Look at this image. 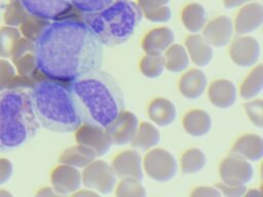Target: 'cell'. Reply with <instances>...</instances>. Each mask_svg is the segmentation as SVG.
I'll return each instance as SVG.
<instances>
[{
	"mask_svg": "<svg viewBox=\"0 0 263 197\" xmlns=\"http://www.w3.org/2000/svg\"><path fill=\"white\" fill-rule=\"evenodd\" d=\"M69 89L83 123L106 128L124 110L121 87L101 69L70 81Z\"/></svg>",
	"mask_w": 263,
	"mask_h": 197,
	"instance_id": "2",
	"label": "cell"
},
{
	"mask_svg": "<svg viewBox=\"0 0 263 197\" xmlns=\"http://www.w3.org/2000/svg\"><path fill=\"white\" fill-rule=\"evenodd\" d=\"M185 48L189 58L197 67H204L213 58V46L202 37V35L191 34L185 40Z\"/></svg>",
	"mask_w": 263,
	"mask_h": 197,
	"instance_id": "19",
	"label": "cell"
},
{
	"mask_svg": "<svg viewBox=\"0 0 263 197\" xmlns=\"http://www.w3.org/2000/svg\"><path fill=\"white\" fill-rule=\"evenodd\" d=\"M115 195L117 197H145L146 191L141 181L130 178L121 179L116 187Z\"/></svg>",
	"mask_w": 263,
	"mask_h": 197,
	"instance_id": "31",
	"label": "cell"
},
{
	"mask_svg": "<svg viewBox=\"0 0 263 197\" xmlns=\"http://www.w3.org/2000/svg\"><path fill=\"white\" fill-rule=\"evenodd\" d=\"M77 130V142L91 149L97 157L105 155L113 145L105 128L90 124H80Z\"/></svg>",
	"mask_w": 263,
	"mask_h": 197,
	"instance_id": "12",
	"label": "cell"
},
{
	"mask_svg": "<svg viewBox=\"0 0 263 197\" xmlns=\"http://www.w3.org/2000/svg\"><path fill=\"white\" fill-rule=\"evenodd\" d=\"M229 55L234 64L239 67L254 66L260 56V45L256 38L240 35L229 46Z\"/></svg>",
	"mask_w": 263,
	"mask_h": 197,
	"instance_id": "10",
	"label": "cell"
},
{
	"mask_svg": "<svg viewBox=\"0 0 263 197\" xmlns=\"http://www.w3.org/2000/svg\"><path fill=\"white\" fill-rule=\"evenodd\" d=\"M33 49L35 67L55 81H72L100 69L103 63V44L83 21L47 24L37 35Z\"/></svg>",
	"mask_w": 263,
	"mask_h": 197,
	"instance_id": "1",
	"label": "cell"
},
{
	"mask_svg": "<svg viewBox=\"0 0 263 197\" xmlns=\"http://www.w3.org/2000/svg\"><path fill=\"white\" fill-rule=\"evenodd\" d=\"M142 16V9L136 2L115 0L100 11L82 14V21L103 45L115 46L132 37Z\"/></svg>",
	"mask_w": 263,
	"mask_h": 197,
	"instance_id": "5",
	"label": "cell"
},
{
	"mask_svg": "<svg viewBox=\"0 0 263 197\" xmlns=\"http://www.w3.org/2000/svg\"><path fill=\"white\" fill-rule=\"evenodd\" d=\"M263 23V6L258 2L245 4L237 12L233 27L238 36L248 35L259 29Z\"/></svg>",
	"mask_w": 263,
	"mask_h": 197,
	"instance_id": "15",
	"label": "cell"
},
{
	"mask_svg": "<svg viewBox=\"0 0 263 197\" xmlns=\"http://www.w3.org/2000/svg\"><path fill=\"white\" fill-rule=\"evenodd\" d=\"M142 13L148 21L153 23H166L172 16L171 9L167 5L143 9Z\"/></svg>",
	"mask_w": 263,
	"mask_h": 197,
	"instance_id": "34",
	"label": "cell"
},
{
	"mask_svg": "<svg viewBox=\"0 0 263 197\" xmlns=\"http://www.w3.org/2000/svg\"><path fill=\"white\" fill-rule=\"evenodd\" d=\"M114 1L115 0H70V3L71 6L81 14H87L100 11Z\"/></svg>",
	"mask_w": 263,
	"mask_h": 197,
	"instance_id": "32",
	"label": "cell"
},
{
	"mask_svg": "<svg viewBox=\"0 0 263 197\" xmlns=\"http://www.w3.org/2000/svg\"><path fill=\"white\" fill-rule=\"evenodd\" d=\"M245 110L253 122L254 125L258 127L263 126V102L262 100H252L245 104Z\"/></svg>",
	"mask_w": 263,
	"mask_h": 197,
	"instance_id": "33",
	"label": "cell"
},
{
	"mask_svg": "<svg viewBox=\"0 0 263 197\" xmlns=\"http://www.w3.org/2000/svg\"><path fill=\"white\" fill-rule=\"evenodd\" d=\"M39 125L30 91L13 88L0 93V152L29 142Z\"/></svg>",
	"mask_w": 263,
	"mask_h": 197,
	"instance_id": "3",
	"label": "cell"
},
{
	"mask_svg": "<svg viewBox=\"0 0 263 197\" xmlns=\"http://www.w3.org/2000/svg\"><path fill=\"white\" fill-rule=\"evenodd\" d=\"M143 170L153 181L168 182L177 173L178 165L173 154L164 149H151L144 156Z\"/></svg>",
	"mask_w": 263,
	"mask_h": 197,
	"instance_id": "6",
	"label": "cell"
},
{
	"mask_svg": "<svg viewBox=\"0 0 263 197\" xmlns=\"http://www.w3.org/2000/svg\"><path fill=\"white\" fill-rule=\"evenodd\" d=\"M22 8L30 15L40 19H54L68 12L70 0H17Z\"/></svg>",
	"mask_w": 263,
	"mask_h": 197,
	"instance_id": "9",
	"label": "cell"
},
{
	"mask_svg": "<svg viewBox=\"0 0 263 197\" xmlns=\"http://www.w3.org/2000/svg\"><path fill=\"white\" fill-rule=\"evenodd\" d=\"M231 153L248 161H257L263 156L262 137L254 133L243 134L235 141Z\"/></svg>",
	"mask_w": 263,
	"mask_h": 197,
	"instance_id": "20",
	"label": "cell"
},
{
	"mask_svg": "<svg viewBox=\"0 0 263 197\" xmlns=\"http://www.w3.org/2000/svg\"><path fill=\"white\" fill-rule=\"evenodd\" d=\"M252 1L254 0H223V3L226 8H234V7H238L247 3H250Z\"/></svg>",
	"mask_w": 263,
	"mask_h": 197,
	"instance_id": "38",
	"label": "cell"
},
{
	"mask_svg": "<svg viewBox=\"0 0 263 197\" xmlns=\"http://www.w3.org/2000/svg\"><path fill=\"white\" fill-rule=\"evenodd\" d=\"M111 167L117 178L143 179V161L140 154L135 150H125L117 154L112 160Z\"/></svg>",
	"mask_w": 263,
	"mask_h": 197,
	"instance_id": "13",
	"label": "cell"
},
{
	"mask_svg": "<svg viewBox=\"0 0 263 197\" xmlns=\"http://www.w3.org/2000/svg\"><path fill=\"white\" fill-rule=\"evenodd\" d=\"M183 127L192 136H203L212 128V118L206 111L194 109L184 115Z\"/></svg>",
	"mask_w": 263,
	"mask_h": 197,
	"instance_id": "22",
	"label": "cell"
},
{
	"mask_svg": "<svg viewBox=\"0 0 263 197\" xmlns=\"http://www.w3.org/2000/svg\"><path fill=\"white\" fill-rule=\"evenodd\" d=\"M160 141L159 130L155 125L149 122L139 124L133 141L130 142L135 148L146 151L155 147Z\"/></svg>",
	"mask_w": 263,
	"mask_h": 197,
	"instance_id": "23",
	"label": "cell"
},
{
	"mask_svg": "<svg viewBox=\"0 0 263 197\" xmlns=\"http://www.w3.org/2000/svg\"><path fill=\"white\" fill-rule=\"evenodd\" d=\"M82 182L88 189L99 194H109L115 188L117 176L106 161L93 160L84 167Z\"/></svg>",
	"mask_w": 263,
	"mask_h": 197,
	"instance_id": "7",
	"label": "cell"
},
{
	"mask_svg": "<svg viewBox=\"0 0 263 197\" xmlns=\"http://www.w3.org/2000/svg\"><path fill=\"white\" fill-rule=\"evenodd\" d=\"M96 158H97L96 153L91 149H89L83 145L74 147L64 157V159L67 163H69L73 166L83 167V168L85 166H87L90 162H92Z\"/></svg>",
	"mask_w": 263,
	"mask_h": 197,
	"instance_id": "29",
	"label": "cell"
},
{
	"mask_svg": "<svg viewBox=\"0 0 263 197\" xmlns=\"http://www.w3.org/2000/svg\"><path fill=\"white\" fill-rule=\"evenodd\" d=\"M190 195L192 197H219L221 196V192L214 187L200 186L195 188Z\"/></svg>",
	"mask_w": 263,
	"mask_h": 197,
	"instance_id": "36",
	"label": "cell"
},
{
	"mask_svg": "<svg viewBox=\"0 0 263 197\" xmlns=\"http://www.w3.org/2000/svg\"><path fill=\"white\" fill-rule=\"evenodd\" d=\"M30 92L36 117L44 128L66 133L81 124L69 87L50 79L36 83Z\"/></svg>",
	"mask_w": 263,
	"mask_h": 197,
	"instance_id": "4",
	"label": "cell"
},
{
	"mask_svg": "<svg viewBox=\"0 0 263 197\" xmlns=\"http://www.w3.org/2000/svg\"><path fill=\"white\" fill-rule=\"evenodd\" d=\"M233 34V22L226 15L217 16L202 28V37L215 47H222L230 43Z\"/></svg>",
	"mask_w": 263,
	"mask_h": 197,
	"instance_id": "14",
	"label": "cell"
},
{
	"mask_svg": "<svg viewBox=\"0 0 263 197\" xmlns=\"http://www.w3.org/2000/svg\"><path fill=\"white\" fill-rule=\"evenodd\" d=\"M206 85L208 79L205 74L198 69H192L183 74L179 80L178 87L184 97L195 100L204 92Z\"/></svg>",
	"mask_w": 263,
	"mask_h": 197,
	"instance_id": "18",
	"label": "cell"
},
{
	"mask_svg": "<svg viewBox=\"0 0 263 197\" xmlns=\"http://www.w3.org/2000/svg\"><path fill=\"white\" fill-rule=\"evenodd\" d=\"M55 180L58 186L65 192H71L77 190L82 183L81 173L73 167H66L60 169Z\"/></svg>",
	"mask_w": 263,
	"mask_h": 197,
	"instance_id": "30",
	"label": "cell"
},
{
	"mask_svg": "<svg viewBox=\"0 0 263 197\" xmlns=\"http://www.w3.org/2000/svg\"><path fill=\"white\" fill-rule=\"evenodd\" d=\"M263 89V67L258 65L250 74L243 79L240 87L239 94L242 98L252 100L261 93Z\"/></svg>",
	"mask_w": 263,
	"mask_h": 197,
	"instance_id": "26",
	"label": "cell"
},
{
	"mask_svg": "<svg viewBox=\"0 0 263 197\" xmlns=\"http://www.w3.org/2000/svg\"><path fill=\"white\" fill-rule=\"evenodd\" d=\"M245 195H246V196H256V197H259V196H262V192H260V191H258V190L251 189L250 191H246Z\"/></svg>",
	"mask_w": 263,
	"mask_h": 197,
	"instance_id": "40",
	"label": "cell"
},
{
	"mask_svg": "<svg viewBox=\"0 0 263 197\" xmlns=\"http://www.w3.org/2000/svg\"><path fill=\"white\" fill-rule=\"evenodd\" d=\"M182 22L184 27L191 33H197L205 25L206 14L204 7L199 3H190L182 11Z\"/></svg>",
	"mask_w": 263,
	"mask_h": 197,
	"instance_id": "25",
	"label": "cell"
},
{
	"mask_svg": "<svg viewBox=\"0 0 263 197\" xmlns=\"http://www.w3.org/2000/svg\"><path fill=\"white\" fill-rule=\"evenodd\" d=\"M163 53L164 67L170 72L181 73L189 66L188 52L181 44L173 43Z\"/></svg>",
	"mask_w": 263,
	"mask_h": 197,
	"instance_id": "24",
	"label": "cell"
},
{
	"mask_svg": "<svg viewBox=\"0 0 263 197\" xmlns=\"http://www.w3.org/2000/svg\"><path fill=\"white\" fill-rule=\"evenodd\" d=\"M139 121L137 116L129 111H122L106 128L112 144L123 146L129 144L137 131Z\"/></svg>",
	"mask_w": 263,
	"mask_h": 197,
	"instance_id": "11",
	"label": "cell"
},
{
	"mask_svg": "<svg viewBox=\"0 0 263 197\" xmlns=\"http://www.w3.org/2000/svg\"><path fill=\"white\" fill-rule=\"evenodd\" d=\"M75 195H80V196H98L99 195V193H97L96 191H93V190H91V189H85V190H83V191H80V192H78V193H76Z\"/></svg>",
	"mask_w": 263,
	"mask_h": 197,
	"instance_id": "39",
	"label": "cell"
},
{
	"mask_svg": "<svg viewBox=\"0 0 263 197\" xmlns=\"http://www.w3.org/2000/svg\"><path fill=\"white\" fill-rule=\"evenodd\" d=\"M138 5L141 7V9H147V8H153L158 7L162 5H167L170 0H137Z\"/></svg>",
	"mask_w": 263,
	"mask_h": 197,
	"instance_id": "37",
	"label": "cell"
},
{
	"mask_svg": "<svg viewBox=\"0 0 263 197\" xmlns=\"http://www.w3.org/2000/svg\"><path fill=\"white\" fill-rule=\"evenodd\" d=\"M175 41L170 28L159 27L149 31L142 40V48L148 54H162Z\"/></svg>",
	"mask_w": 263,
	"mask_h": 197,
	"instance_id": "17",
	"label": "cell"
},
{
	"mask_svg": "<svg viewBox=\"0 0 263 197\" xmlns=\"http://www.w3.org/2000/svg\"><path fill=\"white\" fill-rule=\"evenodd\" d=\"M148 115L153 123L158 126L171 125L177 116L175 105L165 97L154 98L148 107Z\"/></svg>",
	"mask_w": 263,
	"mask_h": 197,
	"instance_id": "21",
	"label": "cell"
},
{
	"mask_svg": "<svg viewBox=\"0 0 263 197\" xmlns=\"http://www.w3.org/2000/svg\"><path fill=\"white\" fill-rule=\"evenodd\" d=\"M164 69L165 67L162 54L146 53L140 63V70L142 74L148 78L159 77Z\"/></svg>",
	"mask_w": 263,
	"mask_h": 197,
	"instance_id": "28",
	"label": "cell"
},
{
	"mask_svg": "<svg viewBox=\"0 0 263 197\" xmlns=\"http://www.w3.org/2000/svg\"><path fill=\"white\" fill-rule=\"evenodd\" d=\"M208 96L212 105L218 109H228L235 103L237 91L232 81L217 79L210 84Z\"/></svg>",
	"mask_w": 263,
	"mask_h": 197,
	"instance_id": "16",
	"label": "cell"
},
{
	"mask_svg": "<svg viewBox=\"0 0 263 197\" xmlns=\"http://www.w3.org/2000/svg\"><path fill=\"white\" fill-rule=\"evenodd\" d=\"M216 188L221 192V195L227 197H239L245 195L247 191L246 185H228L223 182L217 184Z\"/></svg>",
	"mask_w": 263,
	"mask_h": 197,
	"instance_id": "35",
	"label": "cell"
},
{
	"mask_svg": "<svg viewBox=\"0 0 263 197\" xmlns=\"http://www.w3.org/2000/svg\"><path fill=\"white\" fill-rule=\"evenodd\" d=\"M253 172L248 160L232 153L219 166L221 182L228 185H247L253 179Z\"/></svg>",
	"mask_w": 263,
	"mask_h": 197,
	"instance_id": "8",
	"label": "cell"
},
{
	"mask_svg": "<svg viewBox=\"0 0 263 197\" xmlns=\"http://www.w3.org/2000/svg\"><path fill=\"white\" fill-rule=\"evenodd\" d=\"M206 163L205 154L197 149L191 148L184 152L181 158V167L184 174H195L199 172Z\"/></svg>",
	"mask_w": 263,
	"mask_h": 197,
	"instance_id": "27",
	"label": "cell"
}]
</instances>
